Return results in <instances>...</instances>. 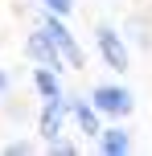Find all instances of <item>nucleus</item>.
<instances>
[{"label": "nucleus", "instance_id": "nucleus-1", "mask_svg": "<svg viewBox=\"0 0 152 156\" xmlns=\"http://www.w3.org/2000/svg\"><path fill=\"white\" fill-rule=\"evenodd\" d=\"M87 99H90V107L103 119H132L136 115V90L128 82H119V74L107 78V82H95Z\"/></svg>", "mask_w": 152, "mask_h": 156}, {"label": "nucleus", "instance_id": "nucleus-2", "mask_svg": "<svg viewBox=\"0 0 152 156\" xmlns=\"http://www.w3.org/2000/svg\"><path fill=\"white\" fill-rule=\"evenodd\" d=\"M37 25L45 29V37L54 41V49L62 54L66 70H87V49H82V41L70 33L66 16H58V12H45V8H37Z\"/></svg>", "mask_w": 152, "mask_h": 156}, {"label": "nucleus", "instance_id": "nucleus-3", "mask_svg": "<svg viewBox=\"0 0 152 156\" xmlns=\"http://www.w3.org/2000/svg\"><path fill=\"white\" fill-rule=\"evenodd\" d=\"M95 49H99V62L107 66L111 74H128L132 70V45L123 41V33H119V25H111V21H99L95 29Z\"/></svg>", "mask_w": 152, "mask_h": 156}, {"label": "nucleus", "instance_id": "nucleus-4", "mask_svg": "<svg viewBox=\"0 0 152 156\" xmlns=\"http://www.w3.org/2000/svg\"><path fill=\"white\" fill-rule=\"evenodd\" d=\"M90 144H95L99 156H128L132 148H136L128 119H103V127H99V136H95Z\"/></svg>", "mask_w": 152, "mask_h": 156}, {"label": "nucleus", "instance_id": "nucleus-5", "mask_svg": "<svg viewBox=\"0 0 152 156\" xmlns=\"http://www.w3.org/2000/svg\"><path fill=\"white\" fill-rule=\"evenodd\" d=\"M66 127H70V103H66V94L62 99H45L41 111H37V136H41V144H49L54 136H62Z\"/></svg>", "mask_w": 152, "mask_h": 156}, {"label": "nucleus", "instance_id": "nucleus-6", "mask_svg": "<svg viewBox=\"0 0 152 156\" xmlns=\"http://www.w3.org/2000/svg\"><path fill=\"white\" fill-rule=\"evenodd\" d=\"M66 103H70V123H74V132H78L82 140H95L99 127H103V115L90 107V99H87V94H70V90H66Z\"/></svg>", "mask_w": 152, "mask_h": 156}, {"label": "nucleus", "instance_id": "nucleus-7", "mask_svg": "<svg viewBox=\"0 0 152 156\" xmlns=\"http://www.w3.org/2000/svg\"><path fill=\"white\" fill-rule=\"evenodd\" d=\"M25 58H29L33 66H49V70H58V74L66 70L62 54H58V49H54V41L45 37V29H41V25H37V29L29 33V37H25Z\"/></svg>", "mask_w": 152, "mask_h": 156}, {"label": "nucleus", "instance_id": "nucleus-8", "mask_svg": "<svg viewBox=\"0 0 152 156\" xmlns=\"http://www.w3.org/2000/svg\"><path fill=\"white\" fill-rule=\"evenodd\" d=\"M33 90H37V99L45 103V99H62L66 94V86H62V74L58 70H49V66H33Z\"/></svg>", "mask_w": 152, "mask_h": 156}, {"label": "nucleus", "instance_id": "nucleus-9", "mask_svg": "<svg viewBox=\"0 0 152 156\" xmlns=\"http://www.w3.org/2000/svg\"><path fill=\"white\" fill-rule=\"evenodd\" d=\"M119 33H123V41H128L132 49H144V54H152V29H148L144 16H128V21L119 25Z\"/></svg>", "mask_w": 152, "mask_h": 156}, {"label": "nucleus", "instance_id": "nucleus-10", "mask_svg": "<svg viewBox=\"0 0 152 156\" xmlns=\"http://www.w3.org/2000/svg\"><path fill=\"white\" fill-rule=\"evenodd\" d=\"M41 148H45L49 156H78V152H82V144H78V140H70V136L62 132V136H54L49 144H41Z\"/></svg>", "mask_w": 152, "mask_h": 156}, {"label": "nucleus", "instance_id": "nucleus-11", "mask_svg": "<svg viewBox=\"0 0 152 156\" xmlns=\"http://www.w3.org/2000/svg\"><path fill=\"white\" fill-rule=\"evenodd\" d=\"M37 8H45V12H58V16H74L78 0H37Z\"/></svg>", "mask_w": 152, "mask_h": 156}, {"label": "nucleus", "instance_id": "nucleus-12", "mask_svg": "<svg viewBox=\"0 0 152 156\" xmlns=\"http://www.w3.org/2000/svg\"><path fill=\"white\" fill-rule=\"evenodd\" d=\"M33 148H37V144H33V140H25V136H21V140H8V144H0V152H4V156H29Z\"/></svg>", "mask_w": 152, "mask_h": 156}, {"label": "nucleus", "instance_id": "nucleus-13", "mask_svg": "<svg viewBox=\"0 0 152 156\" xmlns=\"http://www.w3.org/2000/svg\"><path fill=\"white\" fill-rule=\"evenodd\" d=\"M8 90H12V78H8V70H0V99H8Z\"/></svg>", "mask_w": 152, "mask_h": 156}]
</instances>
